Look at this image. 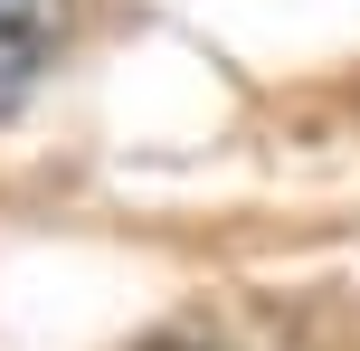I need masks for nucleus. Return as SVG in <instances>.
<instances>
[{
    "instance_id": "1",
    "label": "nucleus",
    "mask_w": 360,
    "mask_h": 351,
    "mask_svg": "<svg viewBox=\"0 0 360 351\" xmlns=\"http://www.w3.org/2000/svg\"><path fill=\"white\" fill-rule=\"evenodd\" d=\"M67 10H76V0H0V38H19V48H57V38H67Z\"/></svg>"
},
{
    "instance_id": "3",
    "label": "nucleus",
    "mask_w": 360,
    "mask_h": 351,
    "mask_svg": "<svg viewBox=\"0 0 360 351\" xmlns=\"http://www.w3.org/2000/svg\"><path fill=\"white\" fill-rule=\"evenodd\" d=\"M143 351H218V342H209V333H152Z\"/></svg>"
},
{
    "instance_id": "2",
    "label": "nucleus",
    "mask_w": 360,
    "mask_h": 351,
    "mask_svg": "<svg viewBox=\"0 0 360 351\" xmlns=\"http://www.w3.org/2000/svg\"><path fill=\"white\" fill-rule=\"evenodd\" d=\"M38 57H48V48H19V38H0V124H10V114L29 105V86H38Z\"/></svg>"
}]
</instances>
